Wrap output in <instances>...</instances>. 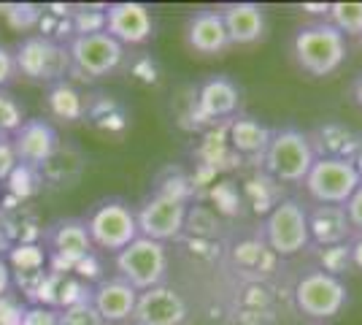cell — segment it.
Returning <instances> with one entry per match:
<instances>
[{
	"label": "cell",
	"instance_id": "6da1fadb",
	"mask_svg": "<svg viewBox=\"0 0 362 325\" xmlns=\"http://www.w3.org/2000/svg\"><path fill=\"white\" fill-rule=\"evenodd\" d=\"M349 55L346 35L335 30L327 19H317L298 28L292 38V57L308 76L322 79L335 74Z\"/></svg>",
	"mask_w": 362,
	"mask_h": 325
},
{
	"label": "cell",
	"instance_id": "7a4b0ae2",
	"mask_svg": "<svg viewBox=\"0 0 362 325\" xmlns=\"http://www.w3.org/2000/svg\"><path fill=\"white\" fill-rule=\"evenodd\" d=\"M262 160H265V171L276 182L303 185L314 160H317V152H314L311 139L303 130L281 127V130H273L271 144H268Z\"/></svg>",
	"mask_w": 362,
	"mask_h": 325
},
{
	"label": "cell",
	"instance_id": "3957f363",
	"mask_svg": "<svg viewBox=\"0 0 362 325\" xmlns=\"http://www.w3.org/2000/svg\"><path fill=\"white\" fill-rule=\"evenodd\" d=\"M16 60V74L33 79V81H49L57 84L65 81V76L71 74V55L68 47L46 38V35H28L22 38L14 49Z\"/></svg>",
	"mask_w": 362,
	"mask_h": 325
},
{
	"label": "cell",
	"instance_id": "277c9868",
	"mask_svg": "<svg viewBox=\"0 0 362 325\" xmlns=\"http://www.w3.org/2000/svg\"><path fill=\"white\" fill-rule=\"evenodd\" d=\"M303 185L317 203L344 206L357 193V187L362 185V171L351 160L317 157Z\"/></svg>",
	"mask_w": 362,
	"mask_h": 325
},
{
	"label": "cell",
	"instance_id": "5b68a950",
	"mask_svg": "<svg viewBox=\"0 0 362 325\" xmlns=\"http://www.w3.org/2000/svg\"><path fill=\"white\" fill-rule=\"evenodd\" d=\"M87 231H90L92 247L106 249V252H122L127 244H133L138 236V219L136 212L119 198H108L98 203L95 212L87 219Z\"/></svg>",
	"mask_w": 362,
	"mask_h": 325
},
{
	"label": "cell",
	"instance_id": "8992f818",
	"mask_svg": "<svg viewBox=\"0 0 362 325\" xmlns=\"http://www.w3.org/2000/svg\"><path fill=\"white\" fill-rule=\"evenodd\" d=\"M265 241L273 255H298L311 244L308 233V209L295 198H284L271 209L265 219Z\"/></svg>",
	"mask_w": 362,
	"mask_h": 325
},
{
	"label": "cell",
	"instance_id": "52a82bcc",
	"mask_svg": "<svg viewBox=\"0 0 362 325\" xmlns=\"http://www.w3.org/2000/svg\"><path fill=\"white\" fill-rule=\"evenodd\" d=\"M117 271L124 282H130L138 293L163 285L168 271V249L160 241L138 236L133 244L117 252Z\"/></svg>",
	"mask_w": 362,
	"mask_h": 325
},
{
	"label": "cell",
	"instance_id": "ba28073f",
	"mask_svg": "<svg viewBox=\"0 0 362 325\" xmlns=\"http://www.w3.org/2000/svg\"><path fill=\"white\" fill-rule=\"evenodd\" d=\"M44 247L49 252V271L62 274H71L78 261L95 252L87 222L78 217L54 219L49 228H44Z\"/></svg>",
	"mask_w": 362,
	"mask_h": 325
},
{
	"label": "cell",
	"instance_id": "9c48e42d",
	"mask_svg": "<svg viewBox=\"0 0 362 325\" xmlns=\"http://www.w3.org/2000/svg\"><path fill=\"white\" fill-rule=\"evenodd\" d=\"M71 55V71L81 79H100L108 76L124 62V47L108 33L95 35H74L68 44Z\"/></svg>",
	"mask_w": 362,
	"mask_h": 325
},
{
	"label": "cell",
	"instance_id": "30bf717a",
	"mask_svg": "<svg viewBox=\"0 0 362 325\" xmlns=\"http://www.w3.org/2000/svg\"><path fill=\"white\" fill-rule=\"evenodd\" d=\"M349 290L338 277H330L325 271H308L295 285V304L298 309L311 320H330L346 307Z\"/></svg>",
	"mask_w": 362,
	"mask_h": 325
},
{
	"label": "cell",
	"instance_id": "8fae6325",
	"mask_svg": "<svg viewBox=\"0 0 362 325\" xmlns=\"http://www.w3.org/2000/svg\"><path fill=\"white\" fill-rule=\"evenodd\" d=\"M187 215H189V206L181 195L157 193L141 203V209L136 212L138 233L144 239L165 244L170 239L181 236V231L187 228Z\"/></svg>",
	"mask_w": 362,
	"mask_h": 325
},
{
	"label": "cell",
	"instance_id": "7c38bea8",
	"mask_svg": "<svg viewBox=\"0 0 362 325\" xmlns=\"http://www.w3.org/2000/svg\"><path fill=\"white\" fill-rule=\"evenodd\" d=\"M106 33L111 38H117L122 47L146 44L154 35V16L149 6L133 3V0L106 6Z\"/></svg>",
	"mask_w": 362,
	"mask_h": 325
},
{
	"label": "cell",
	"instance_id": "4fadbf2b",
	"mask_svg": "<svg viewBox=\"0 0 362 325\" xmlns=\"http://www.w3.org/2000/svg\"><path fill=\"white\" fill-rule=\"evenodd\" d=\"M187 320V301L179 290L157 285L151 290L138 293V304L133 312L136 325H184Z\"/></svg>",
	"mask_w": 362,
	"mask_h": 325
},
{
	"label": "cell",
	"instance_id": "5bb4252c",
	"mask_svg": "<svg viewBox=\"0 0 362 325\" xmlns=\"http://www.w3.org/2000/svg\"><path fill=\"white\" fill-rule=\"evenodd\" d=\"M11 147H14L19 163L41 169L46 160L57 152L60 136H57L54 125L46 120H25V125L11 136Z\"/></svg>",
	"mask_w": 362,
	"mask_h": 325
},
{
	"label": "cell",
	"instance_id": "9a60e30c",
	"mask_svg": "<svg viewBox=\"0 0 362 325\" xmlns=\"http://www.w3.org/2000/svg\"><path fill=\"white\" fill-rule=\"evenodd\" d=\"M136 304H138V290L122 277L100 279L92 287V307L98 309L103 323L117 325L133 320Z\"/></svg>",
	"mask_w": 362,
	"mask_h": 325
},
{
	"label": "cell",
	"instance_id": "2e32d148",
	"mask_svg": "<svg viewBox=\"0 0 362 325\" xmlns=\"http://www.w3.org/2000/svg\"><path fill=\"white\" fill-rule=\"evenodd\" d=\"M238 103H241L238 87L227 76H211L206 79L200 84V90H197L192 117L200 120V122H216V120L233 117L238 111Z\"/></svg>",
	"mask_w": 362,
	"mask_h": 325
},
{
	"label": "cell",
	"instance_id": "e0dca14e",
	"mask_svg": "<svg viewBox=\"0 0 362 325\" xmlns=\"http://www.w3.org/2000/svg\"><path fill=\"white\" fill-rule=\"evenodd\" d=\"M216 11L222 14L230 47H249L265 35L268 19H265V8L257 3H227Z\"/></svg>",
	"mask_w": 362,
	"mask_h": 325
},
{
	"label": "cell",
	"instance_id": "ac0fdd59",
	"mask_svg": "<svg viewBox=\"0 0 362 325\" xmlns=\"http://www.w3.org/2000/svg\"><path fill=\"white\" fill-rule=\"evenodd\" d=\"M184 38H187V47L197 55H222L230 47L219 11H195L187 19Z\"/></svg>",
	"mask_w": 362,
	"mask_h": 325
},
{
	"label": "cell",
	"instance_id": "d6986e66",
	"mask_svg": "<svg viewBox=\"0 0 362 325\" xmlns=\"http://www.w3.org/2000/svg\"><path fill=\"white\" fill-rule=\"evenodd\" d=\"M308 233H311V241L319 247H332V244L349 241L354 236V231H351V222H349L346 206L317 203L308 212Z\"/></svg>",
	"mask_w": 362,
	"mask_h": 325
},
{
	"label": "cell",
	"instance_id": "ffe728a7",
	"mask_svg": "<svg viewBox=\"0 0 362 325\" xmlns=\"http://www.w3.org/2000/svg\"><path fill=\"white\" fill-rule=\"evenodd\" d=\"M84 120L95 130L106 133V136H119V133H124L130 127L127 108L122 106L117 98H111V95H92V98H87Z\"/></svg>",
	"mask_w": 362,
	"mask_h": 325
},
{
	"label": "cell",
	"instance_id": "44dd1931",
	"mask_svg": "<svg viewBox=\"0 0 362 325\" xmlns=\"http://www.w3.org/2000/svg\"><path fill=\"white\" fill-rule=\"evenodd\" d=\"M271 136H273L271 127L257 122L252 117H238V120H230V125H227V141L243 157H255V155L265 157Z\"/></svg>",
	"mask_w": 362,
	"mask_h": 325
},
{
	"label": "cell",
	"instance_id": "7402d4cb",
	"mask_svg": "<svg viewBox=\"0 0 362 325\" xmlns=\"http://www.w3.org/2000/svg\"><path fill=\"white\" fill-rule=\"evenodd\" d=\"M46 108L60 122H78V120H84L87 98L78 93L71 81H57L46 93Z\"/></svg>",
	"mask_w": 362,
	"mask_h": 325
},
{
	"label": "cell",
	"instance_id": "603a6c76",
	"mask_svg": "<svg viewBox=\"0 0 362 325\" xmlns=\"http://www.w3.org/2000/svg\"><path fill=\"white\" fill-rule=\"evenodd\" d=\"M81 169H84V157L78 155L76 149L57 147V152L41 166V176H44V182L54 187H71L78 179Z\"/></svg>",
	"mask_w": 362,
	"mask_h": 325
},
{
	"label": "cell",
	"instance_id": "cb8c5ba5",
	"mask_svg": "<svg viewBox=\"0 0 362 325\" xmlns=\"http://www.w3.org/2000/svg\"><path fill=\"white\" fill-rule=\"evenodd\" d=\"M8 263L16 274H38V271H46L49 266V252L38 241H22V244L16 241L8 249Z\"/></svg>",
	"mask_w": 362,
	"mask_h": 325
},
{
	"label": "cell",
	"instance_id": "d4e9b609",
	"mask_svg": "<svg viewBox=\"0 0 362 325\" xmlns=\"http://www.w3.org/2000/svg\"><path fill=\"white\" fill-rule=\"evenodd\" d=\"M3 187L14 195L16 201H28L33 198L41 187H44V176H41V169H33V166H25V163H19L14 171H11V176L3 182Z\"/></svg>",
	"mask_w": 362,
	"mask_h": 325
},
{
	"label": "cell",
	"instance_id": "484cf974",
	"mask_svg": "<svg viewBox=\"0 0 362 325\" xmlns=\"http://www.w3.org/2000/svg\"><path fill=\"white\" fill-rule=\"evenodd\" d=\"M327 22L344 35H362V3H330Z\"/></svg>",
	"mask_w": 362,
	"mask_h": 325
},
{
	"label": "cell",
	"instance_id": "4316f807",
	"mask_svg": "<svg viewBox=\"0 0 362 325\" xmlns=\"http://www.w3.org/2000/svg\"><path fill=\"white\" fill-rule=\"evenodd\" d=\"M319 271L330 274V277H341L344 271L351 268V244L344 241V244H332V247H322L319 249Z\"/></svg>",
	"mask_w": 362,
	"mask_h": 325
},
{
	"label": "cell",
	"instance_id": "83f0119b",
	"mask_svg": "<svg viewBox=\"0 0 362 325\" xmlns=\"http://www.w3.org/2000/svg\"><path fill=\"white\" fill-rule=\"evenodd\" d=\"M25 125V108L11 93L0 90V136L8 139Z\"/></svg>",
	"mask_w": 362,
	"mask_h": 325
},
{
	"label": "cell",
	"instance_id": "f1b7e54d",
	"mask_svg": "<svg viewBox=\"0 0 362 325\" xmlns=\"http://www.w3.org/2000/svg\"><path fill=\"white\" fill-rule=\"evenodd\" d=\"M74 35H95L106 33V8H76L71 14Z\"/></svg>",
	"mask_w": 362,
	"mask_h": 325
},
{
	"label": "cell",
	"instance_id": "f546056e",
	"mask_svg": "<svg viewBox=\"0 0 362 325\" xmlns=\"http://www.w3.org/2000/svg\"><path fill=\"white\" fill-rule=\"evenodd\" d=\"M41 8L38 6H30V3H19V6H6L3 8V16L8 19V25L16 28V30H30L41 22Z\"/></svg>",
	"mask_w": 362,
	"mask_h": 325
},
{
	"label": "cell",
	"instance_id": "4dcf8cb0",
	"mask_svg": "<svg viewBox=\"0 0 362 325\" xmlns=\"http://www.w3.org/2000/svg\"><path fill=\"white\" fill-rule=\"evenodd\" d=\"M130 76L144 87H154V84H160V65L154 62L151 55H138L130 60Z\"/></svg>",
	"mask_w": 362,
	"mask_h": 325
},
{
	"label": "cell",
	"instance_id": "1f68e13d",
	"mask_svg": "<svg viewBox=\"0 0 362 325\" xmlns=\"http://www.w3.org/2000/svg\"><path fill=\"white\" fill-rule=\"evenodd\" d=\"M60 325H106V323L100 320V314L92 307V301H84V304L60 309Z\"/></svg>",
	"mask_w": 362,
	"mask_h": 325
},
{
	"label": "cell",
	"instance_id": "d6a6232c",
	"mask_svg": "<svg viewBox=\"0 0 362 325\" xmlns=\"http://www.w3.org/2000/svg\"><path fill=\"white\" fill-rule=\"evenodd\" d=\"M22 325H60V309L41 307V304H30V307H25Z\"/></svg>",
	"mask_w": 362,
	"mask_h": 325
},
{
	"label": "cell",
	"instance_id": "836d02e7",
	"mask_svg": "<svg viewBox=\"0 0 362 325\" xmlns=\"http://www.w3.org/2000/svg\"><path fill=\"white\" fill-rule=\"evenodd\" d=\"M22 314H25V307L16 298L11 295L0 298V325H22Z\"/></svg>",
	"mask_w": 362,
	"mask_h": 325
},
{
	"label": "cell",
	"instance_id": "e575fe53",
	"mask_svg": "<svg viewBox=\"0 0 362 325\" xmlns=\"http://www.w3.org/2000/svg\"><path fill=\"white\" fill-rule=\"evenodd\" d=\"M19 166V160H16V152H14V147H11V139L8 141H3L0 144V185L11 176V171Z\"/></svg>",
	"mask_w": 362,
	"mask_h": 325
},
{
	"label": "cell",
	"instance_id": "d590c367",
	"mask_svg": "<svg viewBox=\"0 0 362 325\" xmlns=\"http://www.w3.org/2000/svg\"><path fill=\"white\" fill-rule=\"evenodd\" d=\"M346 215H349V222H351V231L357 233V236H362V185L357 187V193L349 198L346 203Z\"/></svg>",
	"mask_w": 362,
	"mask_h": 325
},
{
	"label": "cell",
	"instance_id": "8d00e7d4",
	"mask_svg": "<svg viewBox=\"0 0 362 325\" xmlns=\"http://www.w3.org/2000/svg\"><path fill=\"white\" fill-rule=\"evenodd\" d=\"M16 76V60H14V52L8 47L0 44V90L6 84H11V79Z\"/></svg>",
	"mask_w": 362,
	"mask_h": 325
},
{
	"label": "cell",
	"instance_id": "74e56055",
	"mask_svg": "<svg viewBox=\"0 0 362 325\" xmlns=\"http://www.w3.org/2000/svg\"><path fill=\"white\" fill-rule=\"evenodd\" d=\"M8 287H11V271H8V263L0 258V298L8 295Z\"/></svg>",
	"mask_w": 362,
	"mask_h": 325
},
{
	"label": "cell",
	"instance_id": "f35d334b",
	"mask_svg": "<svg viewBox=\"0 0 362 325\" xmlns=\"http://www.w3.org/2000/svg\"><path fill=\"white\" fill-rule=\"evenodd\" d=\"M303 11L327 19V16H330V3H303Z\"/></svg>",
	"mask_w": 362,
	"mask_h": 325
},
{
	"label": "cell",
	"instance_id": "ab89813d",
	"mask_svg": "<svg viewBox=\"0 0 362 325\" xmlns=\"http://www.w3.org/2000/svg\"><path fill=\"white\" fill-rule=\"evenodd\" d=\"M349 244H351V266L362 271V236H354V241Z\"/></svg>",
	"mask_w": 362,
	"mask_h": 325
},
{
	"label": "cell",
	"instance_id": "60d3db41",
	"mask_svg": "<svg viewBox=\"0 0 362 325\" xmlns=\"http://www.w3.org/2000/svg\"><path fill=\"white\" fill-rule=\"evenodd\" d=\"M354 101H357V106L362 108V76L354 81Z\"/></svg>",
	"mask_w": 362,
	"mask_h": 325
},
{
	"label": "cell",
	"instance_id": "b9f144b4",
	"mask_svg": "<svg viewBox=\"0 0 362 325\" xmlns=\"http://www.w3.org/2000/svg\"><path fill=\"white\" fill-rule=\"evenodd\" d=\"M3 141H8V139H3V136H0V144H3Z\"/></svg>",
	"mask_w": 362,
	"mask_h": 325
},
{
	"label": "cell",
	"instance_id": "7bdbcfd3",
	"mask_svg": "<svg viewBox=\"0 0 362 325\" xmlns=\"http://www.w3.org/2000/svg\"><path fill=\"white\" fill-rule=\"evenodd\" d=\"M0 195H3V185H0Z\"/></svg>",
	"mask_w": 362,
	"mask_h": 325
}]
</instances>
